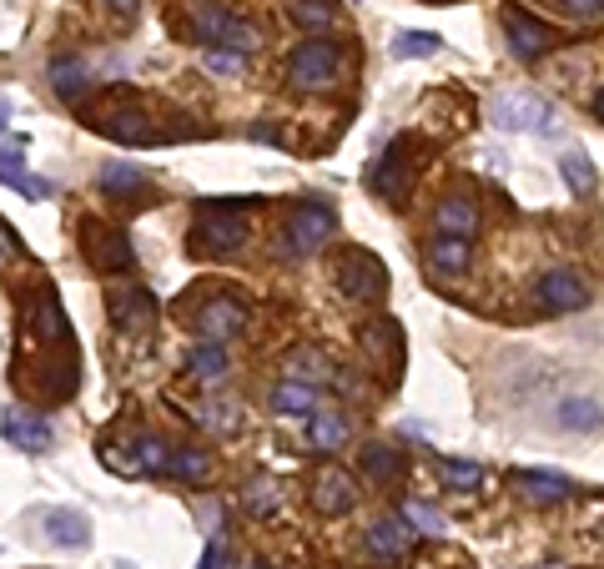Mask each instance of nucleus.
<instances>
[{
	"label": "nucleus",
	"mask_w": 604,
	"mask_h": 569,
	"mask_svg": "<svg viewBox=\"0 0 604 569\" xmlns=\"http://www.w3.org/2000/svg\"><path fill=\"white\" fill-rule=\"evenodd\" d=\"M247 238H252V227L237 202H212L207 213L197 217V227H192V242L202 252H237V247H247Z\"/></svg>",
	"instance_id": "f257e3e1"
},
{
	"label": "nucleus",
	"mask_w": 604,
	"mask_h": 569,
	"mask_svg": "<svg viewBox=\"0 0 604 569\" xmlns=\"http://www.w3.org/2000/svg\"><path fill=\"white\" fill-rule=\"evenodd\" d=\"M342 71V51L333 40H302L298 51L288 56V81L298 92H328Z\"/></svg>",
	"instance_id": "f03ea898"
},
{
	"label": "nucleus",
	"mask_w": 604,
	"mask_h": 569,
	"mask_svg": "<svg viewBox=\"0 0 604 569\" xmlns=\"http://www.w3.org/2000/svg\"><path fill=\"white\" fill-rule=\"evenodd\" d=\"M488 117H494V126H499V132H539V136H554V132H559L554 107L544 101V96H534V92H509V96H499V101L488 107Z\"/></svg>",
	"instance_id": "7ed1b4c3"
},
{
	"label": "nucleus",
	"mask_w": 604,
	"mask_h": 569,
	"mask_svg": "<svg viewBox=\"0 0 604 569\" xmlns=\"http://www.w3.org/2000/svg\"><path fill=\"white\" fill-rule=\"evenodd\" d=\"M333 278H338L342 298H353V303H378L383 292H388V267L363 247H348L333 267Z\"/></svg>",
	"instance_id": "20e7f679"
},
{
	"label": "nucleus",
	"mask_w": 604,
	"mask_h": 569,
	"mask_svg": "<svg viewBox=\"0 0 604 569\" xmlns=\"http://www.w3.org/2000/svg\"><path fill=\"white\" fill-rule=\"evenodd\" d=\"M413 152H419L413 136H394V142H388L378 172H373V192H378L383 202H408V192H413V172H419Z\"/></svg>",
	"instance_id": "39448f33"
},
{
	"label": "nucleus",
	"mask_w": 604,
	"mask_h": 569,
	"mask_svg": "<svg viewBox=\"0 0 604 569\" xmlns=\"http://www.w3.org/2000/svg\"><path fill=\"white\" fill-rule=\"evenodd\" d=\"M338 232V213H333L328 202H302L298 213L288 217V252H317L323 242H333Z\"/></svg>",
	"instance_id": "423d86ee"
},
{
	"label": "nucleus",
	"mask_w": 604,
	"mask_h": 569,
	"mask_svg": "<svg viewBox=\"0 0 604 569\" xmlns=\"http://www.w3.org/2000/svg\"><path fill=\"white\" fill-rule=\"evenodd\" d=\"M202 343H232L237 332L247 328V307L237 303V298H212V303L197 307V318H192Z\"/></svg>",
	"instance_id": "0eeeda50"
},
{
	"label": "nucleus",
	"mask_w": 604,
	"mask_h": 569,
	"mask_svg": "<svg viewBox=\"0 0 604 569\" xmlns=\"http://www.w3.org/2000/svg\"><path fill=\"white\" fill-rule=\"evenodd\" d=\"M504 31H509V51L519 56V61H539V56L554 46V31L539 21V15H529L524 5H509L504 11Z\"/></svg>",
	"instance_id": "6e6552de"
},
{
	"label": "nucleus",
	"mask_w": 604,
	"mask_h": 569,
	"mask_svg": "<svg viewBox=\"0 0 604 569\" xmlns=\"http://www.w3.org/2000/svg\"><path fill=\"white\" fill-rule=\"evenodd\" d=\"M81 238H86V257H92L96 273H126V267L136 263L132 242H126V232H117V227H96L92 222Z\"/></svg>",
	"instance_id": "1a4fd4ad"
},
{
	"label": "nucleus",
	"mask_w": 604,
	"mask_h": 569,
	"mask_svg": "<svg viewBox=\"0 0 604 569\" xmlns=\"http://www.w3.org/2000/svg\"><path fill=\"white\" fill-rule=\"evenodd\" d=\"M534 303L544 307V313H575V307L590 303V288H584V278L579 273H544V278L534 282Z\"/></svg>",
	"instance_id": "9d476101"
},
{
	"label": "nucleus",
	"mask_w": 604,
	"mask_h": 569,
	"mask_svg": "<svg viewBox=\"0 0 604 569\" xmlns=\"http://www.w3.org/2000/svg\"><path fill=\"white\" fill-rule=\"evenodd\" d=\"M514 489L529 504H559L575 494V479L559 474V469H514Z\"/></svg>",
	"instance_id": "9b49d317"
},
{
	"label": "nucleus",
	"mask_w": 604,
	"mask_h": 569,
	"mask_svg": "<svg viewBox=\"0 0 604 569\" xmlns=\"http://www.w3.org/2000/svg\"><path fill=\"white\" fill-rule=\"evenodd\" d=\"M26 332L40 338V343H61V338H67V313H61L51 288H40L26 303Z\"/></svg>",
	"instance_id": "f8f14e48"
},
{
	"label": "nucleus",
	"mask_w": 604,
	"mask_h": 569,
	"mask_svg": "<svg viewBox=\"0 0 604 569\" xmlns=\"http://www.w3.org/2000/svg\"><path fill=\"white\" fill-rule=\"evenodd\" d=\"M0 428H5V438H11L15 449H26V453H46L56 444L51 424L36 419V413H26V409H11L5 419H0Z\"/></svg>",
	"instance_id": "ddd939ff"
},
{
	"label": "nucleus",
	"mask_w": 604,
	"mask_h": 569,
	"mask_svg": "<svg viewBox=\"0 0 604 569\" xmlns=\"http://www.w3.org/2000/svg\"><path fill=\"white\" fill-rule=\"evenodd\" d=\"M353 499H358V489L342 469H323V474L313 479V509L317 514H348Z\"/></svg>",
	"instance_id": "4468645a"
},
{
	"label": "nucleus",
	"mask_w": 604,
	"mask_h": 569,
	"mask_svg": "<svg viewBox=\"0 0 604 569\" xmlns=\"http://www.w3.org/2000/svg\"><path fill=\"white\" fill-rule=\"evenodd\" d=\"M106 307H111V323H117L121 332H136L152 323V298H146L142 288H117L106 298Z\"/></svg>",
	"instance_id": "2eb2a0df"
},
{
	"label": "nucleus",
	"mask_w": 604,
	"mask_h": 569,
	"mask_svg": "<svg viewBox=\"0 0 604 569\" xmlns=\"http://www.w3.org/2000/svg\"><path fill=\"white\" fill-rule=\"evenodd\" d=\"M434 227L444 238H473V227H479V207L469 197H444L434 207Z\"/></svg>",
	"instance_id": "dca6fc26"
},
{
	"label": "nucleus",
	"mask_w": 604,
	"mask_h": 569,
	"mask_svg": "<svg viewBox=\"0 0 604 569\" xmlns=\"http://www.w3.org/2000/svg\"><path fill=\"white\" fill-rule=\"evenodd\" d=\"M342 438H348V419L342 413H328V409L307 413V449L333 453V449H342Z\"/></svg>",
	"instance_id": "f3484780"
},
{
	"label": "nucleus",
	"mask_w": 604,
	"mask_h": 569,
	"mask_svg": "<svg viewBox=\"0 0 604 569\" xmlns=\"http://www.w3.org/2000/svg\"><path fill=\"white\" fill-rule=\"evenodd\" d=\"M227 368H232L227 343H197V348H192V358H186V373H192L197 384H222Z\"/></svg>",
	"instance_id": "a211bd4d"
},
{
	"label": "nucleus",
	"mask_w": 604,
	"mask_h": 569,
	"mask_svg": "<svg viewBox=\"0 0 604 569\" xmlns=\"http://www.w3.org/2000/svg\"><path fill=\"white\" fill-rule=\"evenodd\" d=\"M273 409L288 413V419H307V413H317V388L302 384V378H288V384L273 388Z\"/></svg>",
	"instance_id": "6ab92c4d"
},
{
	"label": "nucleus",
	"mask_w": 604,
	"mask_h": 569,
	"mask_svg": "<svg viewBox=\"0 0 604 569\" xmlns=\"http://www.w3.org/2000/svg\"><path fill=\"white\" fill-rule=\"evenodd\" d=\"M408 524L403 519H394V514H383V519H373L369 524V549L373 555H383V559H394V555H403L408 549Z\"/></svg>",
	"instance_id": "aec40b11"
},
{
	"label": "nucleus",
	"mask_w": 604,
	"mask_h": 569,
	"mask_svg": "<svg viewBox=\"0 0 604 569\" xmlns=\"http://www.w3.org/2000/svg\"><path fill=\"white\" fill-rule=\"evenodd\" d=\"M554 419H559V428H569V434H594V428L604 424V409L594 398H565V403L554 409Z\"/></svg>",
	"instance_id": "412c9836"
},
{
	"label": "nucleus",
	"mask_w": 604,
	"mask_h": 569,
	"mask_svg": "<svg viewBox=\"0 0 604 569\" xmlns=\"http://www.w3.org/2000/svg\"><path fill=\"white\" fill-rule=\"evenodd\" d=\"M288 15H292V26L317 31V36L338 26V5L333 0H288Z\"/></svg>",
	"instance_id": "4be33fe9"
},
{
	"label": "nucleus",
	"mask_w": 604,
	"mask_h": 569,
	"mask_svg": "<svg viewBox=\"0 0 604 569\" xmlns=\"http://www.w3.org/2000/svg\"><path fill=\"white\" fill-rule=\"evenodd\" d=\"M46 534H51V544H61V549H86V544H92V524H86L76 509H56Z\"/></svg>",
	"instance_id": "5701e85b"
},
{
	"label": "nucleus",
	"mask_w": 604,
	"mask_h": 569,
	"mask_svg": "<svg viewBox=\"0 0 604 569\" xmlns=\"http://www.w3.org/2000/svg\"><path fill=\"white\" fill-rule=\"evenodd\" d=\"M21 157H11V152H0V182L11 186V192H21V197L31 202H46L51 197V182H40V177H31L26 167H15Z\"/></svg>",
	"instance_id": "b1692460"
},
{
	"label": "nucleus",
	"mask_w": 604,
	"mask_h": 569,
	"mask_svg": "<svg viewBox=\"0 0 604 569\" xmlns=\"http://www.w3.org/2000/svg\"><path fill=\"white\" fill-rule=\"evenodd\" d=\"M363 474H369L373 484H388V479L403 474V453H398V444H369V449H363Z\"/></svg>",
	"instance_id": "393cba45"
},
{
	"label": "nucleus",
	"mask_w": 604,
	"mask_h": 569,
	"mask_svg": "<svg viewBox=\"0 0 604 569\" xmlns=\"http://www.w3.org/2000/svg\"><path fill=\"white\" fill-rule=\"evenodd\" d=\"M428 263H434L438 273H469V263H473L469 238H444V232H438V242L428 247Z\"/></svg>",
	"instance_id": "a878e982"
},
{
	"label": "nucleus",
	"mask_w": 604,
	"mask_h": 569,
	"mask_svg": "<svg viewBox=\"0 0 604 569\" xmlns=\"http://www.w3.org/2000/svg\"><path fill=\"white\" fill-rule=\"evenodd\" d=\"M96 182H101V192H111V197H132V192L146 186V177H142V167H132V161H106Z\"/></svg>",
	"instance_id": "bb28decb"
},
{
	"label": "nucleus",
	"mask_w": 604,
	"mask_h": 569,
	"mask_svg": "<svg viewBox=\"0 0 604 569\" xmlns=\"http://www.w3.org/2000/svg\"><path fill=\"white\" fill-rule=\"evenodd\" d=\"M167 463H171V444L157 434H146V438H136V459L126 474H167Z\"/></svg>",
	"instance_id": "cd10ccee"
},
{
	"label": "nucleus",
	"mask_w": 604,
	"mask_h": 569,
	"mask_svg": "<svg viewBox=\"0 0 604 569\" xmlns=\"http://www.w3.org/2000/svg\"><path fill=\"white\" fill-rule=\"evenodd\" d=\"M167 474L171 479H186V484H197V479L212 474V453L207 449H192V444H182V449H171Z\"/></svg>",
	"instance_id": "c85d7f7f"
},
{
	"label": "nucleus",
	"mask_w": 604,
	"mask_h": 569,
	"mask_svg": "<svg viewBox=\"0 0 604 569\" xmlns=\"http://www.w3.org/2000/svg\"><path fill=\"white\" fill-rule=\"evenodd\" d=\"M101 132L117 136V142H157V132H152L146 117H136V111H117V117H106Z\"/></svg>",
	"instance_id": "c756f323"
},
{
	"label": "nucleus",
	"mask_w": 604,
	"mask_h": 569,
	"mask_svg": "<svg viewBox=\"0 0 604 569\" xmlns=\"http://www.w3.org/2000/svg\"><path fill=\"white\" fill-rule=\"evenodd\" d=\"M51 86L61 96H81V86H86V61H81V56H61V61H56L51 66Z\"/></svg>",
	"instance_id": "7c9ffc66"
},
{
	"label": "nucleus",
	"mask_w": 604,
	"mask_h": 569,
	"mask_svg": "<svg viewBox=\"0 0 604 569\" xmlns=\"http://www.w3.org/2000/svg\"><path fill=\"white\" fill-rule=\"evenodd\" d=\"M559 172H565V186L575 192V197H584V192H594V167L584 152H565L559 157Z\"/></svg>",
	"instance_id": "2f4dec72"
},
{
	"label": "nucleus",
	"mask_w": 604,
	"mask_h": 569,
	"mask_svg": "<svg viewBox=\"0 0 604 569\" xmlns=\"http://www.w3.org/2000/svg\"><path fill=\"white\" fill-rule=\"evenodd\" d=\"M227 26H232V15H227L222 5H197V11H192V31H197L207 46H217V40L227 36Z\"/></svg>",
	"instance_id": "473e14b6"
},
{
	"label": "nucleus",
	"mask_w": 604,
	"mask_h": 569,
	"mask_svg": "<svg viewBox=\"0 0 604 569\" xmlns=\"http://www.w3.org/2000/svg\"><path fill=\"white\" fill-rule=\"evenodd\" d=\"M434 51H438L434 31H398V36H394V56H398V61H419V56H434Z\"/></svg>",
	"instance_id": "72a5a7b5"
},
{
	"label": "nucleus",
	"mask_w": 604,
	"mask_h": 569,
	"mask_svg": "<svg viewBox=\"0 0 604 569\" xmlns=\"http://www.w3.org/2000/svg\"><path fill=\"white\" fill-rule=\"evenodd\" d=\"M403 519H408V530L428 534V540H438V534H444V514H438L434 504H419V499H408V504H403Z\"/></svg>",
	"instance_id": "f704fd0d"
},
{
	"label": "nucleus",
	"mask_w": 604,
	"mask_h": 569,
	"mask_svg": "<svg viewBox=\"0 0 604 569\" xmlns=\"http://www.w3.org/2000/svg\"><path fill=\"white\" fill-rule=\"evenodd\" d=\"M438 474H444L454 489H479V484H484V469H479V463H463V459H438Z\"/></svg>",
	"instance_id": "c9c22d12"
},
{
	"label": "nucleus",
	"mask_w": 604,
	"mask_h": 569,
	"mask_svg": "<svg viewBox=\"0 0 604 569\" xmlns=\"http://www.w3.org/2000/svg\"><path fill=\"white\" fill-rule=\"evenodd\" d=\"M242 504H247V514H273L277 509V484L273 479H252L247 494H242Z\"/></svg>",
	"instance_id": "e433bc0d"
},
{
	"label": "nucleus",
	"mask_w": 604,
	"mask_h": 569,
	"mask_svg": "<svg viewBox=\"0 0 604 569\" xmlns=\"http://www.w3.org/2000/svg\"><path fill=\"white\" fill-rule=\"evenodd\" d=\"M202 61H207L212 76H237V71H242V51H232V46H207Z\"/></svg>",
	"instance_id": "4c0bfd02"
},
{
	"label": "nucleus",
	"mask_w": 604,
	"mask_h": 569,
	"mask_svg": "<svg viewBox=\"0 0 604 569\" xmlns=\"http://www.w3.org/2000/svg\"><path fill=\"white\" fill-rule=\"evenodd\" d=\"M222 46H232V51L247 56L252 46H257V31H252L247 21H232V26H227V36H222Z\"/></svg>",
	"instance_id": "58836bf2"
},
{
	"label": "nucleus",
	"mask_w": 604,
	"mask_h": 569,
	"mask_svg": "<svg viewBox=\"0 0 604 569\" xmlns=\"http://www.w3.org/2000/svg\"><path fill=\"white\" fill-rule=\"evenodd\" d=\"M559 5H565L569 15H584V21H590V15H600V0H559Z\"/></svg>",
	"instance_id": "ea45409f"
},
{
	"label": "nucleus",
	"mask_w": 604,
	"mask_h": 569,
	"mask_svg": "<svg viewBox=\"0 0 604 569\" xmlns=\"http://www.w3.org/2000/svg\"><path fill=\"white\" fill-rule=\"evenodd\" d=\"M11 257H15V232H11L5 222H0V267L11 263Z\"/></svg>",
	"instance_id": "a19ab883"
},
{
	"label": "nucleus",
	"mask_w": 604,
	"mask_h": 569,
	"mask_svg": "<svg viewBox=\"0 0 604 569\" xmlns=\"http://www.w3.org/2000/svg\"><path fill=\"white\" fill-rule=\"evenodd\" d=\"M222 559H227V555H222V544H207V555H202V569H227Z\"/></svg>",
	"instance_id": "79ce46f5"
},
{
	"label": "nucleus",
	"mask_w": 604,
	"mask_h": 569,
	"mask_svg": "<svg viewBox=\"0 0 604 569\" xmlns=\"http://www.w3.org/2000/svg\"><path fill=\"white\" fill-rule=\"evenodd\" d=\"M106 5H117L121 15H132V11H136V0H106Z\"/></svg>",
	"instance_id": "37998d69"
},
{
	"label": "nucleus",
	"mask_w": 604,
	"mask_h": 569,
	"mask_svg": "<svg viewBox=\"0 0 604 569\" xmlns=\"http://www.w3.org/2000/svg\"><path fill=\"white\" fill-rule=\"evenodd\" d=\"M5 121H11V101L0 96V132H5Z\"/></svg>",
	"instance_id": "c03bdc74"
},
{
	"label": "nucleus",
	"mask_w": 604,
	"mask_h": 569,
	"mask_svg": "<svg viewBox=\"0 0 604 569\" xmlns=\"http://www.w3.org/2000/svg\"><path fill=\"white\" fill-rule=\"evenodd\" d=\"M594 117L604 121V86H600V96H594Z\"/></svg>",
	"instance_id": "a18cd8bd"
},
{
	"label": "nucleus",
	"mask_w": 604,
	"mask_h": 569,
	"mask_svg": "<svg viewBox=\"0 0 604 569\" xmlns=\"http://www.w3.org/2000/svg\"><path fill=\"white\" fill-rule=\"evenodd\" d=\"M117 569H136V565H132V559H117Z\"/></svg>",
	"instance_id": "49530a36"
},
{
	"label": "nucleus",
	"mask_w": 604,
	"mask_h": 569,
	"mask_svg": "<svg viewBox=\"0 0 604 569\" xmlns=\"http://www.w3.org/2000/svg\"><path fill=\"white\" fill-rule=\"evenodd\" d=\"M600 15H604V0H600Z\"/></svg>",
	"instance_id": "de8ad7c7"
},
{
	"label": "nucleus",
	"mask_w": 604,
	"mask_h": 569,
	"mask_svg": "<svg viewBox=\"0 0 604 569\" xmlns=\"http://www.w3.org/2000/svg\"><path fill=\"white\" fill-rule=\"evenodd\" d=\"M544 569H554V565H544Z\"/></svg>",
	"instance_id": "09e8293b"
}]
</instances>
